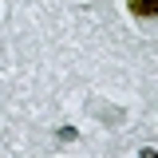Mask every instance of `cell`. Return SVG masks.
Here are the masks:
<instances>
[{
    "mask_svg": "<svg viewBox=\"0 0 158 158\" xmlns=\"http://www.w3.org/2000/svg\"><path fill=\"white\" fill-rule=\"evenodd\" d=\"M154 4H158V0H131V16L150 20V16H154Z\"/></svg>",
    "mask_w": 158,
    "mask_h": 158,
    "instance_id": "obj_1",
    "label": "cell"
}]
</instances>
